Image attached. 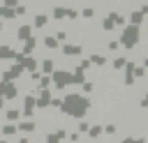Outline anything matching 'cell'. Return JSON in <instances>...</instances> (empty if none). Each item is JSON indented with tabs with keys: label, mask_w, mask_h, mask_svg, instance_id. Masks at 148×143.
I'll return each instance as SVG.
<instances>
[{
	"label": "cell",
	"mask_w": 148,
	"mask_h": 143,
	"mask_svg": "<svg viewBox=\"0 0 148 143\" xmlns=\"http://www.w3.org/2000/svg\"><path fill=\"white\" fill-rule=\"evenodd\" d=\"M83 16H86V18H90V16H95V9H90V7H88V9L83 12Z\"/></svg>",
	"instance_id": "obj_4"
},
{
	"label": "cell",
	"mask_w": 148,
	"mask_h": 143,
	"mask_svg": "<svg viewBox=\"0 0 148 143\" xmlns=\"http://www.w3.org/2000/svg\"><path fill=\"white\" fill-rule=\"evenodd\" d=\"M5 2H7V5H16V0H5Z\"/></svg>",
	"instance_id": "obj_8"
},
{
	"label": "cell",
	"mask_w": 148,
	"mask_h": 143,
	"mask_svg": "<svg viewBox=\"0 0 148 143\" xmlns=\"http://www.w3.org/2000/svg\"><path fill=\"white\" fill-rule=\"evenodd\" d=\"M99 131H102L99 127H92V129H90V136H99Z\"/></svg>",
	"instance_id": "obj_6"
},
{
	"label": "cell",
	"mask_w": 148,
	"mask_h": 143,
	"mask_svg": "<svg viewBox=\"0 0 148 143\" xmlns=\"http://www.w3.org/2000/svg\"><path fill=\"white\" fill-rule=\"evenodd\" d=\"M79 51H81L79 46H65V53H67V55H72V53H79Z\"/></svg>",
	"instance_id": "obj_3"
},
{
	"label": "cell",
	"mask_w": 148,
	"mask_h": 143,
	"mask_svg": "<svg viewBox=\"0 0 148 143\" xmlns=\"http://www.w3.org/2000/svg\"><path fill=\"white\" fill-rule=\"evenodd\" d=\"M46 46H51V48H53V46H56V39H53V37H46Z\"/></svg>",
	"instance_id": "obj_5"
},
{
	"label": "cell",
	"mask_w": 148,
	"mask_h": 143,
	"mask_svg": "<svg viewBox=\"0 0 148 143\" xmlns=\"http://www.w3.org/2000/svg\"><path fill=\"white\" fill-rule=\"evenodd\" d=\"M116 131V125H106V134H113Z\"/></svg>",
	"instance_id": "obj_7"
},
{
	"label": "cell",
	"mask_w": 148,
	"mask_h": 143,
	"mask_svg": "<svg viewBox=\"0 0 148 143\" xmlns=\"http://www.w3.org/2000/svg\"><path fill=\"white\" fill-rule=\"evenodd\" d=\"M123 44L125 46H134L136 44V28H127L123 32Z\"/></svg>",
	"instance_id": "obj_1"
},
{
	"label": "cell",
	"mask_w": 148,
	"mask_h": 143,
	"mask_svg": "<svg viewBox=\"0 0 148 143\" xmlns=\"http://www.w3.org/2000/svg\"><path fill=\"white\" fill-rule=\"evenodd\" d=\"M35 25H37V28H42V25H46V16H44V14H39V16H35Z\"/></svg>",
	"instance_id": "obj_2"
}]
</instances>
